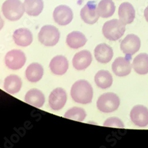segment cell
I'll list each match as a JSON object with an SVG mask.
<instances>
[{
    "instance_id": "6da1fadb",
    "label": "cell",
    "mask_w": 148,
    "mask_h": 148,
    "mask_svg": "<svg viewBox=\"0 0 148 148\" xmlns=\"http://www.w3.org/2000/svg\"><path fill=\"white\" fill-rule=\"evenodd\" d=\"M72 100L79 104H87L92 102L93 89L91 85L86 80L80 79L74 83L71 90Z\"/></svg>"
},
{
    "instance_id": "7a4b0ae2",
    "label": "cell",
    "mask_w": 148,
    "mask_h": 148,
    "mask_svg": "<svg viewBox=\"0 0 148 148\" xmlns=\"http://www.w3.org/2000/svg\"><path fill=\"white\" fill-rule=\"evenodd\" d=\"M125 24L120 20L113 19L106 22L103 27V33L108 40L116 41L120 39L126 31Z\"/></svg>"
},
{
    "instance_id": "3957f363",
    "label": "cell",
    "mask_w": 148,
    "mask_h": 148,
    "mask_svg": "<svg viewBox=\"0 0 148 148\" xmlns=\"http://www.w3.org/2000/svg\"><path fill=\"white\" fill-rule=\"evenodd\" d=\"M2 11L7 20L15 21L21 18L25 10L20 0H6L3 4Z\"/></svg>"
},
{
    "instance_id": "277c9868",
    "label": "cell",
    "mask_w": 148,
    "mask_h": 148,
    "mask_svg": "<svg viewBox=\"0 0 148 148\" xmlns=\"http://www.w3.org/2000/svg\"><path fill=\"white\" fill-rule=\"evenodd\" d=\"M120 101L119 97L114 93L107 92L101 95L97 100V107L100 112L112 113L119 108Z\"/></svg>"
},
{
    "instance_id": "5b68a950",
    "label": "cell",
    "mask_w": 148,
    "mask_h": 148,
    "mask_svg": "<svg viewBox=\"0 0 148 148\" xmlns=\"http://www.w3.org/2000/svg\"><path fill=\"white\" fill-rule=\"evenodd\" d=\"M60 39V32L54 26L45 25L42 27L39 34V41L44 46L52 47L55 46Z\"/></svg>"
},
{
    "instance_id": "8992f818",
    "label": "cell",
    "mask_w": 148,
    "mask_h": 148,
    "mask_svg": "<svg viewBox=\"0 0 148 148\" xmlns=\"http://www.w3.org/2000/svg\"><path fill=\"white\" fill-rule=\"evenodd\" d=\"M6 66L11 70H18L26 62L25 53L18 49H13L7 53L4 58Z\"/></svg>"
},
{
    "instance_id": "52a82bcc",
    "label": "cell",
    "mask_w": 148,
    "mask_h": 148,
    "mask_svg": "<svg viewBox=\"0 0 148 148\" xmlns=\"http://www.w3.org/2000/svg\"><path fill=\"white\" fill-rule=\"evenodd\" d=\"M140 40L134 34L127 35L120 44V49L123 53L131 56L139 51L140 47Z\"/></svg>"
},
{
    "instance_id": "ba28073f",
    "label": "cell",
    "mask_w": 148,
    "mask_h": 148,
    "mask_svg": "<svg viewBox=\"0 0 148 148\" xmlns=\"http://www.w3.org/2000/svg\"><path fill=\"white\" fill-rule=\"evenodd\" d=\"M67 101L66 92L62 88L53 90L49 97V104L51 109L58 111L62 108Z\"/></svg>"
},
{
    "instance_id": "9c48e42d",
    "label": "cell",
    "mask_w": 148,
    "mask_h": 148,
    "mask_svg": "<svg viewBox=\"0 0 148 148\" xmlns=\"http://www.w3.org/2000/svg\"><path fill=\"white\" fill-rule=\"evenodd\" d=\"M53 17L55 21L59 25L66 26L72 21L73 14L69 7L65 5H60L55 8Z\"/></svg>"
},
{
    "instance_id": "30bf717a",
    "label": "cell",
    "mask_w": 148,
    "mask_h": 148,
    "mask_svg": "<svg viewBox=\"0 0 148 148\" xmlns=\"http://www.w3.org/2000/svg\"><path fill=\"white\" fill-rule=\"evenodd\" d=\"M130 117L136 126L143 127L148 125V109L144 106H135L131 110Z\"/></svg>"
},
{
    "instance_id": "8fae6325",
    "label": "cell",
    "mask_w": 148,
    "mask_h": 148,
    "mask_svg": "<svg viewBox=\"0 0 148 148\" xmlns=\"http://www.w3.org/2000/svg\"><path fill=\"white\" fill-rule=\"evenodd\" d=\"M80 16L82 20L87 24H94L99 18L97 4L94 1H90L81 9Z\"/></svg>"
},
{
    "instance_id": "7c38bea8",
    "label": "cell",
    "mask_w": 148,
    "mask_h": 148,
    "mask_svg": "<svg viewBox=\"0 0 148 148\" xmlns=\"http://www.w3.org/2000/svg\"><path fill=\"white\" fill-rule=\"evenodd\" d=\"M92 60L91 52L87 50H83L77 52L72 59V65L75 69L82 71L87 69Z\"/></svg>"
},
{
    "instance_id": "4fadbf2b",
    "label": "cell",
    "mask_w": 148,
    "mask_h": 148,
    "mask_svg": "<svg viewBox=\"0 0 148 148\" xmlns=\"http://www.w3.org/2000/svg\"><path fill=\"white\" fill-rule=\"evenodd\" d=\"M51 72L56 75H63L67 72L69 62L67 58L62 55H58L52 59L49 64Z\"/></svg>"
},
{
    "instance_id": "5bb4252c",
    "label": "cell",
    "mask_w": 148,
    "mask_h": 148,
    "mask_svg": "<svg viewBox=\"0 0 148 148\" xmlns=\"http://www.w3.org/2000/svg\"><path fill=\"white\" fill-rule=\"evenodd\" d=\"M112 70L116 75L125 77L128 75L132 71L130 59L127 58H117L112 64Z\"/></svg>"
},
{
    "instance_id": "9a60e30c",
    "label": "cell",
    "mask_w": 148,
    "mask_h": 148,
    "mask_svg": "<svg viewBox=\"0 0 148 148\" xmlns=\"http://www.w3.org/2000/svg\"><path fill=\"white\" fill-rule=\"evenodd\" d=\"M94 56L98 62L107 64L113 58V49L106 43L99 44L94 49Z\"/></svg>"
},
{
    "instance_id": "2e32d148",
    "label": "cell",
    "mask_w": 148,
    "mask_h": 148,
    "mask_svg": "<svg viewBox=\"0 0 148 148\" xmlns=\"http://www.w3.org/2000/svg\"><path fill=\"white\" fill-rule=\"evenodd\" d=\"M13 39L17 46L27 47L33 42V34L28 29L20 28L14 31Z\"/></svg>"
},
{
    "instance_id": "e0dca14e",
    "label": "cell",
    "mask_w": 148,
    "mask_h": 148,
    "mask_svg": "<svg viewBox=\"0 0 148 148\" xmlns=\"http://www.w3.org/2000/svg\"><path fill=\"white\" fill-rule=\"evenodd\" d=\"M118 13L120 20L125 25L131 24L135 18V10L133 6L128 2L120 4Z\"/></svg>"
},
{
    "instance_id": "ac0fdd59",
    "label": "cell",
    "mask_w": 148,
    "mask_h": 148,
    "mask_svg": "<svg viewBox=\"0 0 148 148\" xmlns=\"http://www.w3.org/2000/svg\"><path fill=\"white\" fill-rule=\"evenodd\" d=\"M24 100L31 106L41 108L45 104V97L43 93L40 90L33 88L27 92L24 97Z\"/></svg>"
},
{
    "instance_id": "d6986e66",
    "label": "cell",
    "mask_w": 148,
    "mask_h": 148,
    "mask_svg": "<svg viewBox=\"0 0 148 148\" xmlns=\"http://www.w3.org/2000/svg\"><path fill=\"white\" fill-rule=\"evenodd\" d=\"M87 42L85 36L78 31L72 32L68 34L66 39L67 45L73 49H77L84 46Z\"/></svg>"
},
{
    "instance_id": "ffe728a7",
    "label": "cell",
    "mask_w": 148,
    "mask_h": 148,
    "mask_svg": "<svg viewBox=\"0 0 148 148\" xmlns=\"http://www.w3.org/2000/svg\"><path fill=\"white\" fill-rule=\"evenodd\" d=\"M22 87L21 79L16 75H10L7 77L4 82V88L6 92L11 94L18 93Z\"/></svg>"
},
{
    "instance_id": "44dd1931",
    "label": "cell",
    "mask_w": 148,
    "mask_h": 148,
    "mask_svg": "<svg viewBox=\"0 0 148 148\" xmlns=\"http://www.w3.org/2000/svg\"><path fill=\"white\" fill-rule=\"evenodd\" d=\"M44 69L39 63H32L26 68L25 75L27 79L31 82H37L43 77Z\"/></svg>"
},
{
    "instance_id": "7402d4cb",
    "label": "cell",
    "mask_w": 148,
    "mask_h": 148,
    "mask_svg": "<svg viewBox=\"0 0 148 148\" xmlns=\"http://www.w3.org/2000/svg\"><path fill=\"white\" fill-rule=\"evenodd\" d=\"M132 66L134 71L139 75L148 73V55L142 53L136 56L133 60Z\"/></svg>"
},
{
    "instance_id": "603a6c76",
    "label": "cell",
    "mask_w": 148,
    "mask_h": 148,
    "mask_svg": "<svg viewBox=\"0 0 148 148\" xmlns=\"http://www.w3.org/2000/svg\"><path fill=\"white\" fill-rule=\"evenodd\" d=\"M94 81L98 87L101 89H107L113 84V77L109 71L100 70L95 74Z\"/></svg>"
},
{
    "instance_id": "cb8c5ba5",
    "label": "cell",
    "mask_w": 148,
    "mask_h": 148,
    "mask_svg": "<svg viewBox=\"0 0 148 148\" xmlns=\"http://www.w3.org/2000/svg\"><path fill=\"white\" fill-rule=\"evenodd\" d=\"M23 5L26 13L30 16H38L44 7L43 0H24Z\"/></svg>"
},
{
    "instance_id": "d4e9b609",
    "label": "cell",
    "mask_w": 148,
    "mask_h": 148,
    "mask_svg": "<svg viewBox=\"0 0 148 148\" xmlns=\"http://www.w3.org/2000/svg\"><path fill=\"white\" fill-rule=\"evenodd\" d=\"M115 10L116 6L113 0H101L98 4L97 12L102 18H107L112 17Z\"/></svg>"
},
{
    "instance_id": "484cf974",
    "label": "cell",
    "mask_w": 148,
    "mask_h": 148,
    "mask_svg": "<svg viewBox=\"0 0 148 148\" xmlns=\"http://www.w3.org/2000/svg\"><path fill=\"white\" fill-rule=\"evenodd\" d=\"M87 113L85 111L81 108L74 107L68 110L65 113L64 117L68 119H71L78 121H82L85 120Z\"/></svg>"
},
{
    "instance_id": "4316f807",
    "label": "cell",
    "mask_w": 148,
    "mask_h": 148,
    "mask_svg": "<svg viewBox=\"0 0 148 148\" xmlns=\"http://www.w3.org/2000/svg\"><path fill=\"white\" fill-rule=\"evenodd\" d=\"M104 126L118 128H124L125 125L122 121L117 117H110L107 119L104 123Z\"/></svg>"
},
{
    "instance_id": "83f0119b",
    "label": "cell",
    "mask_w": 148,
    "mask_h": 148,
    "mask_svg": "<svg viewBox=\"0 0 148 148\" xmlns=\"http://www.w3.org/2000/svg\"><path fill=\"white\" fill-rule=\"evenodd\" d=\"M144 16H145V17L146 18V20L147 21V22H148V5L146 7V8L145 10Z\"/></svg>"
},
{
    "instance_id": "f1b7e54d",
    "label": "cell",
    "mask_w": 148,
    "mask_h": 148,
    "mask_svg": "<svg viewBox=\"0 0 148 148\" xmlns=\"http://www.w3.org/2000/svg\"><path fill=\"white\" fill-rule=\"evenodd\" d=\"M4 25V21L2 18L1 15H0V30H1L3 28Z\"/></svg>"
}]
</instances>
